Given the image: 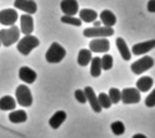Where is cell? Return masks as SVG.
<instances>
[{"label":"cell","instance_id":"6","mask_svg":"<svg viewBox=\"0 0 155 138\" xmlns=\"http://www.w3.org/2000/svg\"><path fill=\"white\" fill-rule=\"evenodd\" d=\"M154 66V59L150 56H145L141 59H138L133 64H131V71L134 74H141L142 72L148 71Z\"/></svg>","mask_w":155,"mask_h":138},{"label":"cell","instance_id":"15","mask_svg":"<svg viewBox=\"0 0 155 138\" xmlns=\"http://www.w3.org/2000/svg\"><path fill=\"white\" fill-rule=\"evenodd\" d=\"M19 77L22 81H25L27 84H32L37 78V73L28 66H22L19 71Z\"/></svg>","mask_w":155,"mask_h":138},{"label":"cell","instance_id":"11","mask_svg":"<svg viewBox=\"0 0 155 138\" xmlns=\"http://www.w3.org/2000/svg\"><path fill=\"white\" fill-rule=\"evenodd\" d=\"M60 8L66 16H74L79 12V4L75 0H63Z\"/></svg>","mask_w":155,"mask_h":138},{"label":"cell","instance_id":"20","mask_svg":"<svg viewBox=\"0 0 155 138\" xmlns=\"http://www.w3.org/2000/svg\"><path fill=\"white\" fill-rule=\"evenodd\" d=\"M154 84V80L153 78H150L148 76L146 77H141L137 81V89L139 92H147L152 88V86Z\"/></svg>","mask_w":155,"mask_h":138},{"label":"cell","instance_id":"25","mask_svg":"<svg viewBox=\"0 0 155 138\" xmlns=\"http://www.w3.org/2000/svg\"><path fill=\"white\" fill-rule=\"evenodd\" d=\"M97 100H98V105H100V107L103 109V108H105V109H108V108H110L111 107V101H110V98L108 94H105V93H100L98 94V96H97Z\"/></svg>","mask_w":155,"mask_h":138},{"label":"cell","instance_id":"14","mask_svg":"<svg viewBox=\"0 0 155 138\" xmlns=\"http://www.w3.org/2000/svg\"><path fill=\"white\" fill-rule=\"evenodd\" d=\"M155 48V39H149L146 42H141V43H137L132 48V52L136 56H140L142 53H147L150 51L152 49Z\"/></svg>","mask_w":155,"mask_h":138},{"label":"cell","instance_id":"32","mask_svg":"<svg viewBox=\"0 0 155 138\" xmlns=\"http://www.w3.org/2000/svg\"><path fill=\"white\" fill-rule=\"evenodd\" d=\"M147 9L150 13H155V0H150L147 4Z\"/></svg>","mask_w":155,"mask_h":138},{"label":"cell","instance_id":"21","mask_svg":"<svg viewBox=\"0 0 155 138\" xmlns=\"http://www.w3.org/2000/svg\"><path fill=\"white\" fill-rule=\"evenodd\" d=\"M91 51L88 49H81L78 53V64L80 66H87L91 62Z\"/></svg>","mask_w":155,"mask_h":138},{"label":"cell","instance_id":"17","mask_svg":"<svg viewBox=\"0 0 155 138\" xmlns=\"http://www.w3.org/2000/svg\"><path fill=\"white\" fill-rule=\"evenodd\" d=\"M66 117H67V115H66V113L64 110H58V112L54 113L52 115V117L49 119V124L53 129H58L59 126L64 123Z\"/></svg>","mask_w":155,"mask_h":138},{"label":"cell","instance_id":"35","mask_svg":"<svg viewBox=\"0 0 155 138\" xmlns=\"http://www.w3.org/2000/svg\"><path fill=\"white\" fill-rule=\"evenodd\" d=\"M0 44H1V43H0Z\"/></svg>","mask_w":155,"mask_h":138},{"label":"cell","instance_id":"27","mask_svg":"<svg viewBox=\"0 0 155 138\" xmlns=\"http://www.w3.org/2000/svg\"><path fill=\"white\" fill-rule=\"evenodd\" d=\"M101 64H102V70L108 71L110 69H112V65H114V58H112V56L108 55V53H104V56L101 58Z\"/></svg>","mask_w":155,"mask_h":138},{"label":"cell","instance_id":"8","mask_svg":"<svg viewBox=\"0 0 155 138\" xmlns=\"http://www.w3.org/2000/svg\"><path fill=\"white\" fill-rule=\"evenodd\" d=\"M18 19H19V15L13 8H6L0 11V23L4 26H14Z\"/></svg>","mask_w":155,"mask_h":138},{"label":"cell","instance_id":"16","mask_svg":"<svg viewBox=\"0 0 155 138\" xmlns=\"http://www.w3.org/2000/svg\"><path fill=\"white\" fill-rule=\"evenodd\" d=\"M100 19H101V23H103L104 27H108V28H112L117 22L116 15L110 9H103L100 13Z\"/></svg>","mask_w":155,"mask_h":138},{"label":"cell","instance_id":"7","mask_svg":"<svg viewBox=\"0 0 155 138\" xmlns=\"http://www.w3.org/2000/svg\"><path fill=\"white\" fill-rule=\"evenodd\" d=\"M140 92L133 88V87H130V88H124L122 91V101H123L124 105H133V103H138L140 102Z\"/></svg>","mask_w":155,"mask_h":138},{"label":"cell","instance_id":"28","mask_svg":"<svg viewBox=\"0 0 155 138\" xmlns=\"http://www.w3.org/2000/svg\"><path fill=\"white\" fill-rule=\"evenodd\" d=\"M108 95H109L111 103H118L122 100V92L118 88H110Z\"/></svg>","mask_w":155,"mask_h":138},{"label":"cell","instance_id":"4","mask_svg":"<svg viewBox=\"0 0 155 138\" xmlns=\"http://www.w3.org/2000/svg\"><path fill=\"white\" fill-rule=\"evenodd\" d=\"M16 101L22 107H30L32 105V95L31 91L26 85H19L15 89Z\"/></svg>","mask_w":155,"mask_h":138},{"label":"cell","instance_id":"22","mask_svg":"<svg viewBox=\"0 0 155 138\" xmlns=\"http://www.w3.org/2000/svg\"><path fill=\"white\" fill-rule=\"evenodd\" d=\"M16 107V101L12 96L6 95L0 99V109L1 110H14Z\"/></svg>","mask_w":155,"mask_h":138},{"label":"cell","instance_id":"29","mask_svg":"<svg viewBox=\"0 0 155 138\" xmlns=\"http://www.w3.org/2000/svg\"><path fill=\"white\" fill-rule=\"evenodd\" d=\"M61 22L63 23H67V25H72V26H77V27H80L82 25V22H81V20L75 18V16H61Z\"/></svg>","mask_w":155,"mask_h":138},{"label":"cell","instance_id":"5","mask_svg":"<svg viewBox=\"0 0 155 138\" xmlns=\"http://www.w3.org/2000/svg\"><path fill=\"white\" fill-rule=\"evenodd\" d=\"M114 35V29L108 27H93V28H86L84 30V37L89 39H107Z\"/></svg>","mask_w":155,"mask_h":138},{"label":"cell","instance_id":"12","mask_svg":"<svg viewBox=\"0 0 155 138\" xmlns=\"http://www.w3.org/2000/svg\"><path fill=\"white\" fill-rule=\"evenodd\" d=\"M84 95H86L87 101L89 102L91 107L93 108V110H94L95 113H101V112H102V108H101V107H100V105H98V100H97L96 94H95L94 89L91 88V86L84 87Z\"/></svg>","mask_w":155,"mask_h":138},{"label":"cell","instance_id":"34","mask_svg":"<svg viewBox=\"0 0 155 138\" xmlns=\"http://www.w3.org/2000/svg\"><path fill=\"white\" fill-rule=\"evenodd\" d=\"M93 23H94V27H101V25H102V23H101V21H94V22H93Z\"/></svg>","mask_w":155,"mask_h":138},{"label":"cell","instance_id":"18","mask_svg":"<svg viewBox=\"0 0 155 138\" xmlns=\"http://www.w3.org/2000/svg\"><path fill=\"white\" fill-rule=\"evenodd\" d=\"M116 45H117V49L119 50V53H120L122 58H123L124 60H130V59H131V56H132V53H131V51L129 50V46H127V44H126V42L124 41V39H122V37H117Z\"/></svg>","mask_w":155,"mask_h":138},{"label":"cell","instance_id":"30","mask_svg":"<svg viewBox=\"0 0 155 138\" xmlns=\"http://www.w3.org/2000/svg\"><path fill=\"white\" fill-rule=\"evenodd\" d=\"M145 105L147 106V107H149V108H152V107L155 106V89H153L152 93L148 94V96L145 100Z\"/></svg>","mask_w":155,"mask_h":138},{"label":"cell","instance_id":"1","mask_svg":"<svg viewBox=\"0 0 155 138\" xmlns=\"http://www.w3.org/2000/svg\"><path fill=\"white\" fill-rule=\"evenodd\" d=\"M18 41H20L19 27L12 26L8 29H0V43L4 46L13 45Z\"/></svg>","mask_w":155,"mask_h":138},{"label":"cell","instance_id":"19","mask_svg":"<svg viewBox=\"0 0 155 138\" xmlns=\"http://www.w3.org/2000/svg\"><path fill=\"white\" fill-rule=\"evenodd\" d=\"M79 19L81 20V22H94L97 19V13L91 8H84L79 12Z\"/></svg>","mask_w":155,"mask_h":138},{"label":"cell","instance_id":"26","mask_svg":"<svg viewBox=\"0 0 155 138\" xmlns=\"http://www.w3.org/2000/svg\"><path fill=\"white\" fill-rule=\"evenodd\" d=\"M111 131L116 136H120L125 132V125L122 121H115L111 123Z\"/></svg>","mask_w":155,"mask_h":138},{"label":"cell","instance_id":"2","mask_svg":"<svg viewBox=\"0 0 155 138\" xmlns=\"http://www.w3.org/2000/svg\"><path fill=\"white\" fill-rule=\"evenodd\" d=\"M66 56V50L63 45H60L59 43L54 42L52 43L50 48L48 49V51L45 53V59L46 62L56 64V63H60Z\"/></svg>","mask_w":155,"mask_h":138},{"label":"cell","instance_id":"10","mask_svg":"<svg viewBox=\"0 0 155 138\" xmlns=\"http://www.w3.org/2000/svg\"><path fill=\"white\" fill-rule=\"evenodd\" d=\"M14 7L28 13V15H31L37 12V4L32 0H16L14 2Z\"/></svg>","mask_w":155,"mask_h":138},{"label":"cell","instance_id":"33","mask_svg":"<svg viewBox=\"0 0 155 138\" xmlns=\"http://www.w3.org/2000/svg\"><path fill=\"white\" fill-rule=\"evenodd\" d=\"M132 138H147V137L145 135H142V133H136Z\"/></svg>","mask_w":155,"mask_h":138},{"label":"cell","instance_id":"31","mask_svg":"<svg viewBox=\"0 0 155 138\" xmlns=\"http://www.w3.org/2000/svg\"><path fill=\"white\" fill-rule=\"evenodd\" d=\"M74 96H75L78 102H80V103H86L87 102V99H86L84 92L82 89H77L75 93H74Z\"/></svg>","mask_w":155,"mask_h":138},{"label":"cell","instance_id":"23","mask_svg":"<svg viewBox=\"0 0 155 138\" xmlns=\"http://www.w3.org/2000/svg\"><path fill=\"white\" fill-rule=\"evenodd\" d=\"M8 118L12 123H23L27 121V113L25 110H14L8 115Z\"/></svg>","mask_w":155,"mask_h":138},{"label":"cell","instance_id":"13","mask_svg":"<svg viewBox=\"0 0 155 138\" xmlns=\"http://www.w3.org/2000/svg\"><path fill=\"white\" fill-rule=\"evenodd\" d=\"M20 25H21V29L20 32L25 34V35H31L34 32V19L31 15L28 14H23L20 16Z\"/></svg>","mask_w":155,"mask_h":138},{"label":"cell","instance_id":"9","mask_svg":"<svg viewBox=\"0 0 155 138\" xmlns=\"http://www.w3.org/2000/svg\"><path fill=\"white\" fill-rule=\"evenodd\" d=\"M89 50L93 52H107L110 50V42L107 39H94L89 43Z\"/></svg>","mask_w":155,"mask_h":138},{"label":"cell","instance_id":"3","mask_svg":"<svg viewBox=\"0 0 155 138\" xmlns=\"http://www.w3.org/2000/svg\"><path fill=\"white\" fill-rule=\"evenodd\" d=\"M39 45V39L34 35H27L23 39H21L18 43L16 49L23 56H28L35 48Z\"/></svg>","mask_w":155,"mask_h":138},{"label":"cell","instance_id":"24","mask_svg":"<svg viewBox=\"0 0 155 138\" xmlns=\"http://www.w3.org/2000/svg\"><path fill=\"white\" fill-rule=\"evenodd\" d=\"M91 77L97 78L101 76L102 72V64H101V58L100 57H95L91 59Z\"/></svg>","mask_w":155,"mask_h":138}]
</instances>
